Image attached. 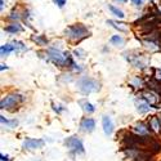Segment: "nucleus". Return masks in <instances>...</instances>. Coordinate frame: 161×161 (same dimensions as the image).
Returning <instances> with one entry per match:
<instances>
[{
  "label": "nucleus",
  "mask_w": 161,
  "mask_h": 161,
  "mask_svg": "<svg viewBox=\"0 0 161 161\" xmlns=\"http://www.w3.org/2000/svg\"><path fill=\"white\" fill-rule=\"evenodd\" d=\"M116 2H119V3H125L126 0H116Z\"/></svg>",
  "instance_id": "obj_27"
},
{
  "label": "nucleus",
  "mask_w": 161,
  "mask_h": 161,
  "mask_svg": "<svg viewBox=\"0 0 161 161\" xmlns=\"http://www.w3.org/2000/svg\"><path fill=\"white\" fill-rule=\"evenodd\" d=\"M64 34L66 36L74 40V42H80V40L85 39L86 36H89V31L85 26H83L81 23H77V25H74V26H70L64 30Z\"/></svg>",
  "instance_id": "obj_1"
},
{
  "label": "nucleus",
  "mask_w": 161,
  "mask_h": 161,
  "mask_svg": "<svg viewBox=\"0 0 161 161\" xmlns=\"http://www.w3.org/2000/svg\"><path fill=\"white\" fill-rule=\"evenodd\" d=\"M77 86H79V90L84 93V94H90V93H94L97 90H99V84L93 79H89V77H84L81 80H79L77 83Z\"/></svg>",
  "instance_id": "obj_3"
},
{
  "label": "nucleus",
  "mask_w": 161,
  "mask_h": 161,
  "mask_svg": "<svg viewBox=\"0 0 161 161\" xmlns=\"http://www.w3.org/2000/svg\"><path fill=\"white\" fill-rule=\"evenodd\" d=\"M107 23H108V25H111L112 26V27H115L116 30H119V31H121V32H126L128 31V29L125 27V26H123L121 23H117V22H115V21H107Z\"/></svg>",
  "instance_id": "obj_16"
},
{
  "label": "nucleus",
  "mask_w": 161,
  "mask_h": 161,
  "mask_svg": "<svg viewBox=\"0 0 161 161\" xmlns=\"http://www.w3.org/2000/svg\"><path fill=\"white\" fill-rule=\"evenodd\" d=\"M133 86H141L142 85V80L139 79V77H134L133 80H131V83H130Z\"/></svg>",
  "instance_id": "obj_20"
},
{
  "label": "nucleus",
  "mask_w": 161,
  "mask_h": 161,
  "mask_svg": "<svg viewBox=\"0 0 161 161\" xmlns=\"http://www.w3.org/2000/svg\"><path fill=\"white\" fill-rule=\"evenodd\" d=\"M134 131H136L137 134H139V136H146V134L148 133V130H147L146 125L142 124V123H139V124H137L136 126H134Z\"/></svg>",
  "instance_id": "obj_14"
},
{
  "label": "nucleus",
  "mask_w": 161,
  "mask_h": 161,
  "mask_svg": "<svg viewBox=\"0 0 161 161\" xmlns=\"http://www.w3.org/2000/svg\"><path fill=\"white\" fill-rule=\"evenodd\" d=\"M74 54L76 56V57H84V50H81V49H76L75 52H74Z\"/></svg>",
  "instance_id": "obj_22"
},
{
  "label": "nucleus",
  "mask_w": 161,
  "mask_h": 161,
  "mask_svg": "<svg viewBox=\"0 0 161 161\" xmlns=\"http://www.w3.org/2000/svg\"><path fill=\"white\" fill-rule=\"evenodd\" d=\"M108 8H110V10L112 12V14H115L116 17H119V18H124V12L121 10V9H119V8H116L115 5H108Z\"/></svg>",
  "instance_id": "obj_17"
},
{
  "label": "nucleus",
  "mask_w": 161,
  "mask_h": 161,
  "mask_svg": "<svg viewBox=\"0 0 161 161\" xmlns=\"http://www.w3.org/2000/svg\"><path fill=\"white\" fill-rule=\"evenodd\" d=\"M4 30H5L7 32H9V34H18V32H22V31H23L22 26L18 25V23H12V25L7 26Z\"/></svg>",
  "instance_id": "obj_9"
},
{
  "label": "nucleus",
  "mask_w": 161,
  "mask_h": 161,
  "mask_svg": "<svg viewBox=\"0 0 161 161\" xmlns=\"http://www.w3.org/2000/svg\"><path fill=\"white\" fill-rule=\"evenodd\" d=\"M44 146V141L43 139H35V138H27L25 139L22 147L25 150H37V148H42Z\"/></svg>",
  "instance_id": "obj_6"
},
{
  "label": "nucleus",
  "mask_w": 161,
  "mask_h": 161,
  "mask_svg": "<svg viewBox=\"0 0 161 161\" xmlns=\"http://www.w3.org/2000/svg\"><path fill=\"white\" fill-rule=\"evenodd\" d=\"M48 57L52 62H54L58 66H66V64H71L72 61L70 58V56L67 53L61 52L59 49H54V48H50L48 49Z\"/></svg>",
  "instance_id": "obj_2"
},
{
  "label": "nucleus",
  "mask_w": 161,
  "mask_h": 161,
  "mask_svg": "<svg viewBox=\"0 0 161 161\" xmlns=\"http://www.w3.org/2000/svg\"><path fill=\"white\" fill-rule=\"evenodd\" d=\"M110 42L112 45L115 47H123L125 44V40L123 39V36H120V35H114L111 39H110Z\"/></svg>",
  "instance_id": "obj_11"
},
{
  "label": "nucleus",
  "mask_w": 161,
  "mask_h": 161,
  "mask_svg": "<svg viewBox=\"0 0 161 161\" xmlns=\"http://www.w3.org/2000/svg\"><path fill=\"white\" fill-rule=\"evenodd\" d=\"M156 77L157 79H161V70H157L156 71Z\"/></svg>",
  "instance_id": "obj_24"
},
{
  "label": "nucleus",
  "mask_w": 161,
  "mask_h": 161,
  "mask_svg": "<svg viewBox=\"0 0 161 161\" xmlns=\"http://www.w3.org/2000/svg\"><path fill=\"white\" fill-rule=\"evenodd\" d=\"M54 2H56V4H57L58 7H61V8L66 4V0H54Z\"/></svg>",
  "instance_id": "obj_23"
},
{
  "label": "nucleus",
  "mask_w": 161,
  "mask_h": 161,
  "mask_svg": "<svg viewBox=\"0 0 161 161\" xmlns=\"http://www.w3.org/2000/svg\"><path fill=\"white\" fill-rule=\"evenodd\" d=\"M66 146L72 153H76V155H80V153H84V144L83 142L80 141L77 137H70L69 139L66 141Z\"/></svg>",
  "instance_id": "obj_4"
},
{
  "label": "nucleus",
  "mask_w": 161,
  "mask_h": 161,
  "mask_svg": "<svg viewBox=\"0 0 161 161\" xmlns=\"http://www.w3.org/2000/svg\"><path fill=\"white\" fill-rule=\"evenodd\" d=\"M102 125H103V131H104L106 136H111L112 131H114V123H112L110 116L104 115L102 117Z\"/></svg>",
  "instance_id": "obj_7"
},
{
  "label": "nucleus",
  "mask_w": 161,
  "mask_h": 161,
  "mask_svg": "<svg viewBox=\"0 0 161 161\" xmlns=\"http://www.w3.org/2000/svg\"><path fill=\"white\" fill-rule=\"evenodd\" d=\"M137 106H138V111H139L141 114H146V112H148V111H150V108H151L150 104H148V103H144V102H139Z\"/></svg>",
  "instance_id": "obj_19"
},
{
  "label": "nucleus",
  "mask_w": 161,
  "mask_h": 161,
  "mask_svg": "<svg viewBox=\"0 0 161 161\" xmlns=\"http://www.w3.org/2000/svg\"><path fill=\"white\" fill-rule=\"evenodd\" d=\"M80 104L83 106V110H84L85 112H88V114H92V112L96 111L94 106H93L90 102H88V101H80Z\"/></svg>",
  "instance_id": "obj_13"
},
{
  "label": "nucleus",
  "mask_w": 161,
  "mask_h": 161,
  "mask_svg": "<svg viewBox=\"0 0 161 161\" xmlns=\"http://www.w3.org/2000/svg\"><path fill=\"white\" fill-rule=\"evenodd\" d=\"M150 2H155V0H150Z\"/></svg>",
  "instance_id": "obj_28"
},
{
  "label": "nucleus",
  "mask_w": 161,
  "mask_h": 161,
  "mask_svg": "<svg viewBox=\"0 0 161 161\" xmlns=\"http://www.w3.org/2000/svg\"><path fill=\"white\" fill-rule=\"evenodd\" d=\"M32 42L37 43L39 45H47V44H48V40H47L44 36H42V35H36V36H32Z\"/></svg>",
  "instance_id": "obj_18"
},
{
  "label": "nucleus",
  "mask_w": 161,
  "mask_h": 161,
  "mask_svg": "<svg viewBox=\"0 0 161 161\" xmlns=\"http://www.w3.org/2000/svg\"><path fill=\"white\" fill-rule=\"evenodd\" d=\"M21 101H23V98L21 96H18V94H10V96H7L4 99H2L0 106H2L3 110H10L12 107H14Z\"/></svg>",
  "instance_id": "obj_5"
},
{
  "label": "nucleus",
  "mask_w": 161,
  "mask_h": 161,
  "mask_svg": "<svg viewBox=\"0 0 161 161\" xmlns=\"http://www.w3.org/2000/svg\"><path fill=\"white\" fill-rule=\"evenodd\" d=\"M2 161H8V156H7V155L4 156V155L2 153Z\"/></svg>",
  "instance_id": "obj_25"
},
{
  "label": "nucleus",
  "mask_w": 161,
  "mask_h": 161,
  "mask_svg": "<svg viewBox=\"0 0 161 161\" xmlns=\"http://www.w3.org/2000/svg\"><path fill=\"white\" fill-rule=\"evenodd\" d=\"M150 126L152 128L153 131L158 133V131L161 130V120H160L157 116L152 117V119H151V121H150Z\"/></svg>",
  "instance_id": "obj_10"
},
{
  "label": "nucleus",
  "mask_w": 161,
  "mask_h": 161,
  "mask_svg": "<svg viewBox=\"0 0 161 161\" xmlns=\"http://www.w3.org/2000/svg\"><path fill=\"white\" fill-rule=\"evenodd\" d=\"M0 8H2V9L4 8V2H3V0H2V2H0Z\"/></svg>",
  "instance_id": "obj_26"
},
{
  "label": "nucleus",
  "mask_w": 161,
  "mask_h": 161,
  "mask_svg": "<svg viewBox=\"0 0 161 161\" xmlns=\"http://www.w3.org/2000/svg\"><path fill=\"white\" fill-rule=\"evenodd\" d=\"M80 128H81V130H84L86 133H90V131L94 130V128H96V121L92 117H86V119H84L81 121Z\"/></svg>",
  "instance_id": "obj_8"
},
{
  "label": "nucleus",
  "mask_w": 161,
  "mask_h": 161,
  "mask_svg": "<svg viewBox=\"0 0 161 161\" xmlns=\"http://www.w3.org/2000/svg\"><path fill=\"white\" fill-rule=\"evenodd\" d=\"M0 120H2V124H5L8 128H16L18 125L17 120H7L4 116H0Z\"/></svg>",
  "instance_id": "obj_15"
},
{
  "label": "nucleus",
  "mask_w": 161,
  "mask_h": 161,
  "mask_svg": "<svg viewBox=\"0 0 161 161\" xmlns=\"http://www.w3.org/2000/svg\"><path fill=\"white\" fill-rule=\"evenodd\" d=\"M14 50H16L14 44H4L2 48H0V52H2V56H8L9 53L14 52Z\"/></svg>",
  "instance_id": "obj_12"
},
{
  "label": "nucleus",
  "mask_w": 161,
  "mask_h": 161,
  "mask_svg": "<svg viewBox=\"0 0 161 161\" xmlns=\"http://www.w3.org/2000/svg\"><path fill=\"white\" fill-rule=\"evenodd\" d=\"M131 4L137 8H141L143 5V0H131Z\"/></svg>",
  "instance_id": "obj_21"
}]
</instances>
